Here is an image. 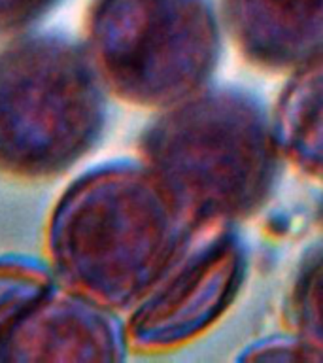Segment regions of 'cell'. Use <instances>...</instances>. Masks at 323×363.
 <instances>
[{
	"mask_svg": "<svg viewBox=\"0 0 323 363\" xmlns=\"http://www.w3.org/2000/svg\"><path fill=\"white\" fill-rule=\"evenodd\" d=\"M193 235L147 164L113 161L85 170L57 199L45 227L47 267L57 282L118 314L163 280Z\"/></svg>",
	"mask_w": 323,
	"mask_h": 363,
	"instance_id": "cell-1",
	"label": "cell"
},
{
	"mask_svg": "<svg viewBox=\"0 0 323 363\" xmlns=\"http://www.w3.org/2000/svg\"><path fill=\"white\" fill-rule=\"evenodd\" d=\"M238 359H249V362H259V359H278V362H322V356L312 348L308 342L300 339L299 335L295 337H266L249 345L242 352Z\"/></svg>",
	"mask_w": 323,
	"mask_h": 363,
	"instance_id": "cell-12",
	"label": "cell"
},
{
	"mask_svg": "<svg viewBox=\"0 0 323 363\" xmlns=\"http://www.w3.org/2000/svg\"><path fill=\"white\" fill-rule=\"evenodd\" d=\"M322 221H323V206H322Z\"/></svg>",
	"mask_w": 323,
	"mask_h": 363,
	"instance_id": "cell-13",
	"label": "cell"
},
{
	"mask_svg": "<svg viewBox=\"0 0 323 363\" xmlns=\"http://www.w3.org/2000/svg\"><path fill=\"white\" fill-rule=\"evenodd\" d=\"M246 277V250L229 229L187 248L163 280L130 311L125 339L142 354L187 345L220 320Z\"/></svg>",
	"mask_w": 323,
	"mask_h": 363,
	"instance_id": "cell-5",
	"label": "cell"
},
{
	"mask_svg": "<svg viewBox=\"0 0 323 363\" xmlns=\"http://www.w3.org/2000/svg\"><path fill=\"white\" fill-rule=\"evenodd\" d=\"M138 152L195 233L254 214L271 195L280 157L272 119L237 89L198 91L164 108Z\"/></svg>",
	"mask_w": 323,
	"mask_h": 363,
	"instance_id": "cell-2",
	"label": "cell"
},
{
	"mask_svg": "<svg viewBox=\"0 0 323 363\" xmlns=\"http://www.w3.org/2000/svg\"><path fill=\"white\" fill-rule=\"evenodd\" d=\"M289 322L295 335L323 359V244L312 250L297 271L289 295Z\"/></svg>",
	"mask_w": 323,
	"mask_h": 363,
	"instance_id": "cell-9",
	"label": "cell"
},
{
	"mask_svg": "<svg viewBox=\"0 0 323 363\" xmlns=\"http://www.w3.org/2000/svg\"><path fill=\"white\" fill-rule=\"evenodd\" d=\"M55 284L50 267L27 257H0V339Z\"/></svg>",
	"mask_w": 323,
	"mask_h": 363,
	"instance_id": "cell-10",
	"label": "cell"
},
{
	"mask_svg": "<svg viewBox=\"0 0 323 363\" xmlns=\"http://www.w3.org/2000/svg\"><path fill=\"white\" fill-rule=\"evenodd\" d=\"M129 350L115 312L55 280L0 339V363L121 362Z\"/></svg>",
	"mask_w": 323,
	"mask_h": 363,
	"instance_id": "cell-6",
	"label": "cell"
},
{
	"mask_svg": "<svg viewBox=\"0 0 323 363\" xmlns=\"http://www.w3.org/2000/svg\"><path fill=\"white\" fill-rule=\"evenodd\" d=\"M272 129L280 155L323 182V61L300 68L278 96Z\"/></svg>",
	"mask_w": 323,
	"mask_h": 363,
	"instance_id": "cell-8",
	"label": "cell"
},
{
	"mask_svg": "<svg viewBox=\"0 0 323 363\" xmlns=\"http://www.w3.org/2000/svg\"><path fill=\"white\" fill-rule=\"evenodd\" d=\"M106 85L85 44L23 34L0 48V174L45 182L98 144Z\"/></svg>",
	"mask_w": 323,
	"mask_h": 363,
	"instance_id": "cell-3",
	"label": "cell"
},
{
	"mask_svg": "<svg viewBox=\"0 0 323 363\" xmlns=\"http://www.w3.org/2000/svg\"><path fill=\"white\" fill-rule=\"evenodd\" d=\"M61 0H0V42H8L27 34Z\"/></svg>",
	"mask_w": 323,
	"mask_h": 363,
	"instance_id": "cell-11",
	"label": "cell"
},
{
	"mask_svg": "<svg viewBox=\"0 0 323 363\" xmlns=\"http://www.w3.org/2000/svg\"><path fill=\"white\" fill-rule=\"evenodd\" d=\"M234 44L251 65L274 72L323 61V0H221Z\"/></svg>",
	"mask_w": 323,
	"mask_h": 363,
	"instance_id": "cell-7",
	"label": "cell"
},
{
	"mask_svg": "<svg viewBox=\"0 0 323 363\" xmlns=\"http://www.w3.org/2000/svg\"><path fill=\"white\" fill-rule=\"evenodd\" d=\"M84 44L108 93L164 110L203 91L220 27L208 0H91Z\"/></svg>",
	"mask_w": 323,
	"mask_h": 363,
	"instance_id": "cell-4",
	"label": "cell"
}]
</instances>
